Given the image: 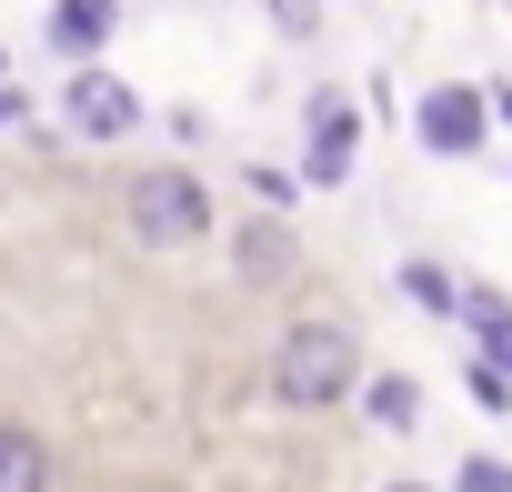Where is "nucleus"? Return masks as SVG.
<instances>
[{
    "instance_id": "nucleus-1",
    "label": "nucleus",
    "mask_w": 512,
    "mask_h": 492,
    "mask_svg": "<svg viewBox=\"0 0 512 492\" xmlns=\"http://www.w3.org/2000/svg\"><path fill=\"white\" fill-rule=\"evenodd\" d=\"M362 392V342L342 322H292L282 352H272V402L282 412H332Z\"/></svg>"
},
{
    "instance_id": "nucleus-2",
    "label": "nucleus",
    "mask_w": 512,
    "mask_h": 492,
    "mask_svg": "<svg viewBox=\"0 0 512 492\" xmlns=\"http://www.w3.org/2000/svg\"><path fill=\"white\" fill-rule=\"evenodd\" d=\"M121 221H131V241H151V252H191V241H211V191L191 171H141L121 191Z\"/></svg>"
},
{
    "instance_id": "nucleus-3",
    "label": "nucleus",
    "mask_w": 512,
    "mask_h": 492,
    "mask_svg": "<svg viewBox=\"0 0 512 492\" xmlns=\"http://www.w3.org/2000/svg\"><path fill=\"white\" fill-rule=\"evenodd\" d=\"M482 121H492V101H482V91H452V81L412 101V131H422V151H442V161H472V151H482Z\"/></svg>"
},
{
    "instance_id": "nucleus-4",
    "label": "nucleus",
    "mask_w": 512,
    "mask_h": 492,
    "mask_svg": "<svg viewBox=\"0 0 512 492\" xmlns=\"http://www.w3.org/2000/svg\"><path fill=\"white\" fill-rule=\"evenodd\" d=\"M302 141H312V151H302V181H312V191H332V181H352V161H362V111H352L342 91H322Z\"/></svg>"
},
{
    "instance_id": "nucleus-5",
    "label": "nucleus",
    "mask_w": 512,
    "mask_h": 492,
    "mask_svg": "<svg viewBox=\"0 0 512 492\" xmlns=\"http://www.w3.org/2000/svg\"><path fill=\"white\" fill-rule=\"evenodd\" d=\"M61 111H71V131H81V141H121V131L141 121V101H131V91H121V81H111L101 61H81V71H71Z\"/></svg>"
},
{
    "instance_id": "nucleus-6",
    "label": "nucleus",
    "mask_w": 512,
    "mask_h": 492,
    "mask_svg": "<svg viewBox=\"0 0 512 492\" xmlns=\"http://www.w3.org/2000/svg\"><path fill=\"white\" fill-rule=\"evenodd\" d=\"M111 31H121V0H51V51L101 61V51H111Z\"/></svg>"
},
{
    "instance_id": "nucleus-7",
    "label": "nucleus",
    "mask_w": 512,
    "mask_h": 492,
    "mask_svg": "<svg viewBox=\"0 0 512 492\" xmlns=\"http://www.w3.org/2000/svg\"><path fill=\"white\" fill-rule=\"evenodd\" d=\"M0 492H51V442L0 422Z\"/></svg>"
},
{
    "instance_id": "nucleus-8",
    "label": "nucleus",
    "mask_w": 512,
    "mask_h": 492,
    "mask_svg": "<svg viewBox=\"0 0 512 492\" xmlns=\"http://www.w3.org/2000/svg\"><path fill=\"white\" fill-rule=\"evenodd\" d=\"M241 272H251V282H282V272H292V231H282V221H251V231H241Z\"/></svg>"
},
{
    "instance_id": "nucleus-9",
    "label": "nucleus",
    "mask_w": 512,
    "mask_h": 492,
    "mask_svg": "<svg viewBox=\"0 0 512 492\" xmlns=\"http://www.w3.org/2000/svg\"><path fill=\"white\" fill-rule=\"evenodd\" d=\"M362 402H372V422H382V432H412V422H422V392H412L402 372H382V382H372Z\"/></svg>"
},
{
    "instance_id": "nucleus-10",
    "label": "nucleus",
    "mask_w": 512,
    "mask_h": 492,
    "mask_svg": "<svg viewBox=\"0 0 512 492\" xmlns=\"http://www.w3.org/2000/svg\"><path fill=\"white\" fill-rule=\"evenodd\" d=\"M462 312H472V332H482V362H502V372H512V312H502L492 292H472Z\"/></svg>"
},
{
    "instance_id": "nucleus-11",
    "label": "nucleus",
    "mask_w": 512,
    "mask_h": 492,
    "mask_svg": "<svg viewBox=\"0 0 512 492\" xmlns=\"http://www.w3.org/2000/svg\"><path fill=\"white\" fill-rule=\"evenodd\" d=\"M402 292H412L422 312H462V292H452V272H442V262H402Z\"/></svg>"
},
{
    "instance_id": "nucleus-12",
    "label": "nucleus",
    "mask_w": 512,
    "mask_h": 492,
    "mask_svg": "<svg viewBox=\"0 0 512 492\" xmlns=\"http://www.w3.org/2000/svg\"><path fill=\"white\" fill-rule=\"evenodd\" d=\"M462 382H472V402H482V412H512V372H502V362H472Z\"/></svg>"
},
{
    "instance_id": "nucleus-13",
    "label": "nucleus",
    "mask_w": 512,
    "mask_h": 492,
    "mask_svg": "<svg viewBox=\"0 0 512 492\" xmlns=\"http://www.w3.org/2000/svg\"><path fill=\"white\" fill-rule=\"evenodd\" d=\"M452 482H462V492H512V462H492V452H482V462H462Z\"/></svg>"
},
{
    "instance_id": "nucleus-14",
    "label": "nucleus",
    "mask_w": 512,
    "mask_h": 492,
    "mask_svg": "<svg viewBox=\"0 0 512 492\" xmlns=\"http://www.w3.org/2000/svg\"><path fill=\"white\" fill-rule=\"evenodd\" d=\"M292 191H302V171H262V161H251V201H272V211H282Z\"/></svg>"
},
{
    "instance_id": "nucleus-15",
    "label": "nucleus",
    "mask_w": 512,
    "mask_h": 492,
    "mask_svg": "<svg viewBox=\"0 0 512 492\" xmlns=\"http://www.w3.org/2000/svg\"><path fill=\"white\" fill-rule=\"evenodd\" d=\"M0 121H21V101H11V91H0Z\"/></svg>"
},
{
    "instance_id": "nucleus-16",
    "label": "nucleus",
    "mask_w": 512,
    "mask_h": 492,
    "mask_svg": "<svg viewBox=\"0 0 512 492\" xmlns=\"http://www.w3.org/2000/svg\"><path fill=\"white\" fill-rule=\"evenodd\" d=\"M382 492H432V482H382Z\"/></svg>"
},
{
    "instance_id": "nucleus-17",
    "label": "nucleus",
    "mask_w": 512,
    "mask_h": 492,
    "mask_svg": "<svg viewBox=\"0 0 512 492\" xmlns=\"http://www.w3.org/2000/svg\"><path fill=\"white\" fill-rule=\"evenodd\" d=\"M502 121H512V91H502Z\"/></svg>"
},
{
    "instance_id": "nucleus-18",
    "label": "nucleus",
    "mask_w": 512,
    "mask_h": 492,
    "mask_svg": "<svg viewBox=\"0 0 512 492\" xmlns=\"http://www.w3.org/2000/svg\"><path fill=\"white\" fill-rule=\"evenodd\" d=\"M0 71H11V61H0Z\"/></svg>"
}]
</instances>
